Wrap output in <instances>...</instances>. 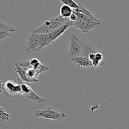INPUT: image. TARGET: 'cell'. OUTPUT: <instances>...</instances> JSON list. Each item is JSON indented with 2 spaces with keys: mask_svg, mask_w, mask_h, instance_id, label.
Masks as SVG:
<instances>
[{
  "mask_svg": "<svg viewBox=\"0 0 129 129\" xmlns=\"http://www.w3.org/2000/svg\"><path fill=\"white\" fill-rule=\"evenodd\" d=\"M102 62H100L97 60H94L93 61H92V64H93V67L94 68H97V67L103 65V64H102Z\"/></svg>",
  "mask_w": 129,
  "mask_h": 129,
  "instance_id": "cell-17",
  "label": "cell"
},
{
  "mask_svg": "<svg viewBox=\"0 0 129 129\" xmlns=\"http://www.w3.org/2000/svg\"><path fill=\"white\" fill-rule=\"evenodd\" d=\"M18 83L21 85V91L20 94L22 96L23 98L25 100V102H28V103L30 102H37L39 104L43 103L45 102V99L37 95L29 86L27 83L22 82L20 80V78H18Z\"/></svg>",
  "mask_w": 129,
  "mask_h": 129,
  "instance_id": "cell-4",
  "label": "cell"
},
{
  "mask_svg": "<svg viewBox=\"0 0 129 129\" xmlns=\"http://www.w3.org/2000/svg\"><path fill=\"white\" fill-rule=\"evenodd\" d=\"M61 2L63 3L64 5L69 6L73 10H76L79 8V3H76L73 0H61Z\"/></svg>",
  "mask_w": 129,
  "mask_h": 129,
  "instance_id": "cell-12",
  "label": "cell"
},
{
  "mask_svg": "<svg viewBox=\"0 0 129 129\" xmlns=\"http://www.w3.org/2000/svg\"><path fill=\"white\" fill-rule=\"evenodd\" d=\"M74 64L77 66L78 68H92L93 64L92 61L89 60V58L85 57H78L71 59Z\"/></svg>",
  "mask_w": 129,
  "mask_h": 129,
  "instance_id": "cell-8",
  "label": "cell"
},
{
  "mask_svg": "<svg viewBox=\"0 0 129 129\" xmlns=\"http://www.w3.org/2000/svg\"><path fill=\"white\" fill-rule=\"evenodd\" d=\"M1 92L0 93H2L3 90H5V86H4V83H3L2 81H1Z\"/></svg>",
  "mask_w": 129,
  "mask_h": 129,
  "instance_id": "cell-19",
  "label": "cell"
},
{
  "mask_svg": "<svg viewBox=\"0 0 129 129\" xmlns=\"http://www.w3.org/2000/svg\"><path fill=\"white\" fill-rule=\"evenodd\" d=\"M10 35V33L6 32V31H0V40H3L4 38H6Z\"/></svg>",
  "mask_w": 129,
  "mask_h": 129,
  "instance_id": "cell-15",
  "label": "cell"
},
{
  "mask_svg": "<svg viewBox=\"0 0 129 129\" xmlns=\"http://www.w3.org/2000/svg\"><path fill=\"white\" fill-rule=\"evenodd\" d=\"M69 21H70L69 18H64L62 16H59L52 20L46 21L42 26L34 30L32 34L36 35L49 34L65 25Z\"/></svg>",
  "mask_w": 129,
  "mask_h": 129,
  "instance_id": "cell-3",
  "label": "cell"
},
{
  "mask_svg": "<svg viewBox=\"0 0 129 129\" xmlns=\"http://www.w3.org/2000/svg\"><path fill=\"white\" fill-rule=\"evenodd\" d=\"M30 63L31 64V66L34 68V69H37L39 67L41 66V62L40 60L37 58H33L30 60Z\"/></svg>",
  "mask_w": 129,
  "mask_h": 129,
  "instance_id": "cell-14",
  "label": "cell"
},
{
  "mask_svg": "<svg viewBox=\"0 0 129 129\" xmlns=\"http://www.w3.org/2000/svg\"><path fill=\"white\" fill-rule=\"evenodd\" d=\"M0 120L1 122L10 120V115L6 113L2 107L0 108Z\"/></svg>",
  "mask_w": 129,
  "mask_h": 129,
  "instance_id": "cell-13",
  "label": "cell"
},
{
  "mask_svg": "<svg viewBox=\"0 0 129 129\" xmlns=\"http://www.w3.org/2000/svg\"><path fill=\"white\" fill-rule=\"evenodd\" d=\"M69 19L72 26H74L84 34L88 33L93 29L102 25L101 22L98 23L93 21L81 13L73 12Z\"/></svg>",
  "mask_w": 129,
  "mask_h": 129,
  "instance_id": "cell-2",
  "label": "cell"
},
{
  "mask_svg": "<svg viewBox=\"0 0 129 129\" xmlns=\"http://www.w3.org/2000/svg\"><path fill=\"white\" fill-rule=\"evenodd\" d=\"M5 90L11 96H16L21 93V85L13 80H8L4 83Z\"/></svg>",
  "mask_w": 129,
  "mask_h": 129,
  "instance_id": "cell-6",
  "label": "cell"
},
{
  "mask_svg": "<svg viewBox=\"0 0 129 129\" xmlns=\"http://www.w3.org/2000/svg\"><path fill=\"white\" fill-rule=\"evenodd\" d=\"M96 52H93L89 54L88 58H89L91 61H93V60H94L96 59Z\"/></svg>",
  "mask_w": 129,
  "mask_h": 129,
  "instance_id": "cell-18",
  "label": "cell"
},
{
  "mask_svg": "<svg viewBox=\"0 0 129 129\" xmlns=\"http://www.w3.org/2000/svg\"><path fill=\"white\" fill-rule=\"evenodd\" d=\"M0 31L11 33L14 32L15 31V29L13 26H10L3 21H0Z\"/></svg>",
  "mask_w": 129,
  "mask_h": 129,
  "instance_id": "cell-11",
  "label": "cell"
},
{
  "mask_svg": "<svg viewBox=\"0 0 129 129\" xmlns=\"http://www.w3.org/2000/svg\"><path fill=\"white\" fill-rule=\"evenodd\" d=\"M14 69H15V71L16 72L18 75L19 78H20V80L22 82H23V83H33V84L39 83V80L38 79H33L29 78L28 76L26 71L24 70L22 68H21L20 66L16 64V63L15 64V68H14Z\"/></svg>",
  "mask_w": 129,
  "mask_h": 129,
  "instance_id": "cell-7",
  "label": "cell"
},
{
  "mask_svg": "<svg viewBox=\"0 0 129 129\" xmlns=\"http://www.w3.org/2000/svg\"><path fill=\"white\" fill-rule=\"evenodd\" d=\"M96 52L85 43L82 42L74 35H71L70 45H69L68 57L72 59L78 57H88L91 53Z\"/></svg>",
  "mask_w": 129,
  "mask_h": 129,
  "instance_id": "cell-1",
  "label": "cell"
},
{
  "mask_svg": "<svg viewBox=\"0 0 129 129\" xmlns=\"http://www.w3.org/2000/svg\"><path fill=\"white\" fill-rule=\"evenodd\" d=\"M73 12L76 13H81L83 14V15H84V16H86L87 18L90 19V20H93V21H96V22L100 23V21L98 19L96 18L92 15L91 11H89V10L86 9L81 3H79V8H78V9L73 10Z\"/></svg>",
  "mask_w": 129,
  "mask_h": 129,
  "instance_id": "cell-9",
  "label": "cell"
},
{
  "mask_svg": "<svg viewBox=\"0 0 129 129\" xmlns=\"http://www.w3.org/2000/svg\"><path fill=\"white\" fill-rule=\"evenodd\" d=\"M103 59V54L100 52H96V60H98L100 62H102Z\"/></svg>",
  "mask_w": 129,
  "mask_h": 129,
  "instance_id": "cell-16",
  "label": "cell"
},
{
  "mask_svg": "<svg viewBox=\"0 0 129 129\" xmlns=\"http://www.w3.org/2000/svg\"><path fill=\"white\" fill-rule=\"evenodd\" d=\"M35 117H40L45 118L48 121H60L64 120L66 117V115L64 113H59L57 112L54 111L51 107H48L47 109L37 111L35 113Z\"/></svg>",
  "mask_w": 129,
  "mask_h": 129,
  "instance_id": "cell-5",
  "label": "cell"
},
{
  "mask_svg": "<svg viewBox=\"0 0 129 129\" xmlns=\"http://www.w3.org/2000/svg\"><path fill=\"white\" fill-rule=\"evenodd\" d=\"M73 13V10L69 6L63 5L60 8V16L64 18H69Z\"/></svg>",
  "mask_w": 129,
  "mask_h": 129,
  "instance_id": "cell-10",
  "label": "cell"
}]
</instances>
